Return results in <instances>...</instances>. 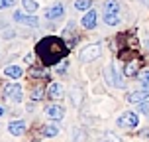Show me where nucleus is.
I'll use <instances>...</instances> for the list:
<instances>
[{
	"mask_svg": "<svg viewBox=\"0 0 149 142\" xmlns=\"http://www.w3.org/2000/svg\"><path fill=\"white\" fill-rule=\"evenodd\" d=\"M36 53L37 57L41 59L45 67L47 65H53V63H59L65 55L69 53V45L61 40V37H55V36H49L41 40L36 47Z\"/></svg>",
	"mask_w": 149,
	"mask_h": 142,
	"instance_id": "1",
	"label": "nucleus"
},
{
	"mask_svg": "<svg viewBox=\"0 0 149 142\" xmlns=\"http://www.w3.org/2000/svg\"><path fill=\"white\" fill-rule=\"evenodd\" d=\"M100 53H102V47H100V44H92V45H88V47H84V49H82L81 55H79V59L86 63V61L96 59Z\"/></svg>",
	"mask_w": 149,
	"mask_h": 142,
	"instance_id": "2",
	"label": "nucleus"
},
{
	"mask_svg": "<svg viewBox=\"0 0 149 142\" xmlns=\"http://www.w3.org/2000/svg\"><path fill=\"white\" fill-rule=\"evenodd\" d=\"M4 95H6L10 101L20 103V101H22V87H20L18 83H8L6 87H4Z\"/></svg>",
	"mask_w": 149,
	"mask_h": 142,
	"instance_id": "3",
	"label": "nucleus"
},
{
	"mask_svg": "<svg viewBox=\"0 0 149 142\" xmlns=\"http://www.w3.org/2000/svg\"><path fill=\"white\" fill-rule=\"evenodd\" d=\"M118 126H126V128H135L137 126V114L134 111H126L122 117L118 119Z\"/></svg>",
	"mask_w": 149,
	"mask_h": 142,
	"instance_id": "4",
	"label": "nucleus"
},
{
	"mask_svg": "<svg viewBox=\"0 0 149 142\" xmlns=\"http://www.w3.org/2000/svg\"><path fill=\"white\" fill-rule=\"evenodd\" d=\"M106 81H108V85H112V87H118V89H122V87H124V83L120 81V75L116 73V67H114L112 63L106 67Z\"/></svg>",
	"mask_w": 149,
	"mask_h": 142,
	"instance_id": "5",
	"label": "nucleus"
},
{
	"mask_svg": "<svg viewBox=\"0 0 149 142\" xmlns=\"http://www.w3.org/2000/svg\"><path fill=\"white\" fill-rule=\"evenodd\" d=\"M12 18H14V22L26 24V26H37V18L24 14V12H20V10H14V16H12Z\"/></svg>",
	"mask_w": 149,
	"mask_h": 142,
	"instance_id": "6",
	"label": "nucleus"
},
{
	"mask_svg": "<svg viewBox=\"0 0 149 142\" xmlns=\"http://www.w3.org/2000/svg\"><path fill=\"white\" fill-rule=\"evenodd\" d=\"M45 114H47L51 120H61L63 117H65V109L59 107V105H49L47 109H45Z\"/></svg>",
	"mask_w": 149,
	"mask_h": 142,
	"instance_id": "7",
	"label": "nucleus"
},
{
	"mask_svg": "<svg viewBox=\"0 0 149 142\" xmlns=\"http://www.w3.org/2000/svg\"><path fill=\"white\" fill-rule=\"evenodd\" d=\"M63 14H65V8H63L61 2H57V4H53L51 8L45 10V18H49V20H57V18H61Z\"/></svg>",
	"mask_w": 149,
	"mask_h": 142,
	"instance_id": "8",
	"label": "nucleus"
},
{
	"mask_svg": "<svg viewBox=\"0 0 149 142\" xmlns=\"http://www.w3.org/2000/svg\"><path fill=\"white\" fill-rule=\"evenodd\" d=\"M8 132L14 136H20L26 132V122L24 120H12L10 124H8Z\"/></svg>",
	"mask_w": 149,
	"mask_h": 142,
	"instance_id": "9",
	"label": "nucleus"
},
{
	"mask_svg": "<svg viewBox=\"0 0 149 142\" xmlns=\"http://www.w3.org/2000/svg\"><path fill=\"white\" fill-rule=\"evenodd\" d=\"M147 99H149V91L147 89L145 91H134V93L127 95V101H130V103H137V105L143 103V101H147Z\"/></svg>",
	"mask_w": 149,
	"mask_h": 142,
	"instance_id": "10",
	"label": "nucleus"
},
{
	"mask_svg": "<svg viewBox=\"0 0 149 142\" xmlns=\"http://www.w3.org/2000/svg\"><path fill=\"white\" fill-rule=\"evenodd\" d=\"M47 97L49 99H61L63 97V85L61 83H51L47 87Z\"/></svg>",
	"mask_w": 149,
	"mask_h": 142,
	"instance_id": "11",
	"label": "nucleus"
},
{
	"mask_svg": "<svg viewBox=\"0 0 149 142\" xmlns=\"http://www.w3.org/2000/svg\"><path fill=\"white\" fill-rule=\"evenodd\" d=\"M82 26H84L86 30H92V28L96 26V12H94V10H88L86 14L82 16Z\"/></svg>",
	"mask_w": 149,
	"mask_h": 142,
	"instance_id": "12",
	"label": "nucleus"
},
{
	"mask_svg": "<svg viewBox=\"0 0 149 142\" xmlns=\"http://www.w3.org/2000/svg\"><path fill=\"white\" fill-rule=\"evenodd\" d=\"M30 77H33V79H49V71H47V67H31L30 69Z\"/></svg>",
	"mask_w": 149,
	"mask_h": 142,
	"instance_id": "13",
	"label": "nucleus"
},
{
	"mask_svg": "<svg viewBox=\"0 0 149 142\" xmlns=\"http://www.w3.org/2000/svg\"><path fill=\"white\" fill-rule=\"evenodd\" d=\"M137 71H139V63L137 61H127L126 67H124V75L126 77H135Z\"/></svg>",
	"mask_w": 149,
	"mask_h": 142,
	"instance_id": "14",
	"label": "nucleus"
},
{
	"mask_svg": "<svg viewBox=\"0 0 149 142\" xmlns=\"http://www.w3.org/2000/svg\"><path fill=\"white\" fill-rule=\"evenodd\" d=\"M104 14H120V4L116 0H106L104 2Z\"/></svg>",
	"mask_w": 149,
	"mask_h": 142,
	"instance_id": "15",
	"label": "nucleus"
},
{
	"mask_svg": "<svg viewBox=\"0 0 149 142\" xmlns=\"http://www.w3.org/2000/svg\"><path fill=\"white\" fill-rule=\"evenodd\" d=\"M4 75L10 77V79H18V77H22V69L18 67V65H8L4 69Z\"/></svg>",
	"mask_w": 149,
	"mask_h": 142,
	"instance_id": "16",
	"label": "nucleus"
},
{
	"mask_svg": "<svg viewBox=\"0 0 149 142\" xmlns=\"http://www.w3.org/2000/svg\"><path fill=\"white\" fill-rule=\"evenodd\" d=\"M59 132V126L57 124H45L43 128H41V134L43 136H55Z\"/></svg>",
	"mask_w": 149,
	"mask_h": 142,
	"instance_id": "17",
	"label": "nucleus"
},
{
	"mask_svg": "<svg viewBox=\"0 0 149 142\" xmlns=\"http://www.w3.org/2000/svg\"><path fill=\"white\" fill-rule=\"evenodd\" d=\"M104 24L106 26H118L120 24V16L118 14H104Z\"/></svg>",
	"mask_w": 149,
	"mask_h": 142,
	"instance_id": "18",
	"label": "nucleus"
},
{
	"mask_svg": "<svg viewBox=\"0 0 149 142\" xmlns=\"http://www.w3.org/2000/svg\"><path fill=\"white\" fill-rule=\"evenodd\" d=\"M92 6V0H74V8L77 10H86L88 12Z\"/></svg>",
	"mask_w": 149,
	"mask_h": 142,
	"instance_id": "19",
	"label": "nucleus"
},
{
	"mask_svg": "<svg viewBox=\"0 0 149 142\" xmlns=\"http://www.w3.org/2000/svg\"><path fill=\"white\" fill-rule=\"evenodd\" d=\"M24 2V8L28 10V12H36L37 10V2L36 0H22Z\"/></svg>",
	"mask_w": 149,
	"mask_h": 142,
	"instance_id": "20",
	"label": "nucleus"
},
{
	"mask_svg": "<svg viewBox=\"0 0 149 142\" xmlns=\"http://www.w3.org/2000/svg\"><path fill=\"white\" fill-rule=\"evenodd\" d=\"M43 95H45V91L41 89V87H37V89L31 91V101H41V99H43Z\"/></svg>",
	"mask_w": 149,
	"mask_h": 142,
	"instance_id": "21",
	"label": "nucleus"
},
{
	"mask_svg": "<svg viewBox=\"0 0 149 142\" xmlns=\"http://www.w3.org/2000/svg\"><path fill=\"white\" fill-rule=\"evenodd\" d=\"M139 83L149 91V71H141V73H139Z\"/></svg>",
	"mask_w": 149,
	"mask_h": 142,
	"instance_id": "22",
	"label": "nucleus"
},
{
	"mask_svg": "<svg viewBox=\"0 0 149 142\" xmlns=\"http://www.w3.org/2000/svg\"><path fill=\"white\" fill-rule=\"evenodd\" d=\"M67 63L69 61H59V63H57V67H55V71H57V73H65V71H67Z\"/></svg>",
	"mask_w": 149,
	"mask_h": 142,
	"instance_id": "23",
	"label": "nucleus"
},
{
	"mask_svg": "<svg viewBox=\"0 0 149 142\" xmlns=\"http://www.w3.org/2000/svg\"><path fill=\"white\" fill-rule=\"evenodd\" d=\"M139 112H143V114H149V101H143V103H139Z\"/></svg>",
	"mask_w": 149,
	"mask_h": 142,
	"instance_id": "24",
	"label": "nucleus"
},
{
	"mask_svg": "<svg viewBox=\"0 0 149 142\" xmlns=\"http://www.w3.org/2000/svg\"><path fill=\"white\" fill-rule=\"evenodd\" d=\"M104 138H106V140H112V142H122V140H120V136H116L114 132H106Z\"/></svg>",
	"mask_w": 149,
	"mask_h": 142,
	"instance_id": "25",
	"label": "nucleus"
},
{
	"mask_svg": "<svg viewBox=\"0 0 149 142\" xmlns=\"http://www.w3.org/2000/svg\"><path fill=\"white\" fill-rule=\"evenodd\" d=\"M81 103V91L73 89V105H79Z\"/></svg>",
	"mask_w": 149,
	"mask_h": 142,
	"instance_id": "26",
	"label": "nucleus"
},
{
	"mask_svg": "<svg viewBox=\"0 0 149 142\" xmlns=\"http://www.w3.org/2000/svg\"><path fill=\"white\" fill-rule=\"evenodd\" d=\"M26 61L31 63V61H33V53H28V55H26Z\"/></svg>",
	"mask_w": 149,
	"mask_h": 142,
	"instance_id": "27",
	"label": "nucleus"
},
{
	"mask_svg": "<svg viewBox=\"0 0 149 142\" xmlns=\"http://www.w3.org/2000/svg\"><path fill=\"white\" fill-rule=\"evenodd\" d=\"M6 6H8L6 0H0V10H2V8H6Z\"/></svg>",
	"mask_w": 149,
	"mask_h": 142,
	"instance_id": "28",
	"label": "nucleus"
},
{
	"mask_svg": "<svg viewBox=\"0 0 149 142\" xmlns=\"http://www.w3.org/2000/svg\"><path fill=\"white\" fill-rule=\"evenodd\" d=\"M8 2V6H12V4H14V0H6Z\"/></svg>",
	"mask_w": 149,
	"mask_h": 142,
	"instance_id": "29",
	"label": "nucleus"
},
{
	"mask_svg": "<svg viewBox=\"0 0 149 142\" xmlns=\"http://www.w3.org/2000/svg\"><path fill=\"white\" fill-rule=\"evenodd\" d=\"M2 114H4V109H2V107H0V117H2Z\"/></svg>",
	"mask_w": 149,
	"mask_h": 142,
	"instance_id": "30",
	"label": "nucleus"
}]
</instances>
